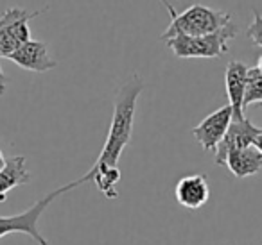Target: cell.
I'll list each match as a JSON object with an SVG mask.
<instances>
[{
	"instance_id": "1",
	"label": "cell",
	"mask_w": 262,
	"mask_h": 245,
	"mask_svg": "<svg viewBox=\"0 0 262 245\" xmlns=\"http://www.w3.org/2000/svg\"><path fill=\"white\" fill-rule=\"evenodd\" d=\"M144 90V83L139 76H133L119 88L113 104V116L110 124L104 147L92 168H117L122 151L131 140L133 120H135L137 101Z\"/></svg>"
},
{
	"instance_id": "2",
	"label": "cell",
	"mask_w": 262,
	"mask_h": 245,
	"mask_svg": "<svg viewBox=\"0 0 262 245\" xmlns=\"http://www.w3.org/2000/svg\"><path fill=\"white\" fill-rule=\"evenodd\" d=\"M171 16V23L162 34V40H171L174 36H201L210 34L226 27L232 22V15L221 9H212L203 4H194L185 11L178 13L169 0H160Z\"/></svg>"
},
{
	"instance_id": "3",
	"label": "cell",
	"mask_w": 262,
	"mask_h": 245,
	"mask_svg": "<svg viewBox=\"0 0 262 245\" xmlns=\"http://www.w3.org/2000/svg\"><path fill=\"white\" fill-rule=\"evenodd\" d=\"M235 34L237 27L230 22L228 26L215 31V33L201 34V36H174L171 40H165V43L182 59H214L228 52V41L233 40Z\"/></svg>"
},
{
	"instance_id": "4",
	"label": "cell",
	"mask_w": 262,
	"mask_h": 245,
	"mask_svg": "<svg viewBox=\"0 0 262 245\" xmlns=\"http://www.w3.org/2000/svg\"><path fill=\"white\" fill-rule=\"evenodd\" d=\"M83 183L84 181H83V177H81V179L72 181V183L65 184V186L58 188V190L45 195L43 199L34 202L27 211L18 213V215H13V216H0V238H4L13 233H22V234H27V236L33 238L38 245H49V241L45 240L43 234H41L40 229H38V220H40V216L43 215V211L49 208V204H51L54 199H58L59 195L67 193V191L74 190V188H77Z\"/></svg>"
},
{
	"instance_id": "5",
	"label": "cell",
	"mask_w": 262,
	"mask_h": 245,
	"mask_svg": "<svg viewBox=\"0 0 262 245\" xmlns=\"http://www.w3.org/2000/svg\"><path fill=\"white\" fill-rule=\"evenodd\" d=\"M41 11H26L22 8H9L0 16V58H9L16 48L31 40L29 20Z\"/></svg>"
},
{
	"instance_id": "6",
	"label": "cell",
	"mask_w": 262,
	"mask_h": 245,
	"mask_svg": "<svg viewBox=\"0 0 262 245\" xmlns=\"http://www.w3.org/2000/svg\"><path fill=\"white\" fill-rule=\"evenodd\" d=\"M233 113L228 104L223 108L215 109L208 116H205L200 124L192 129V136L198 140V143L203 147V151L215 152L217 145L225 138L226 131H228L230 124H232Z\"/></svg>"
},
{
	"instance_id": "7",
	"label": "cell",
	"mask_w": 262,
	"mask_h": 245,
	"mask_svg": "<svg viewBox=\"0 0 262 245\" xmlns=\"http://www.w3.org/2000/svg\"><path fill=\"white\" fill-rule=\"evenodd\" d=\"M260 131L262 129L253 126L246 116H243V118H232V124H230L228 131H226L225 138H223L221 143L217 145V149L214 152L215 165H225L226 156L232 151L251 147Z\"/></svg>"
},
{
	"instance_id": "8",
	"label": "cell",
	"mask_w": 262,
	"mask_h": 245,
	"mask_svg": "<svg viewBox=\"0 0 262 245\" xmlns=\"http://www.w3.org/2000/svg\"><path fill=\"white\" fill-rule=\"evenodd\" d=\"M8 59H11L15 65L22 66L24 70H29V72H36V74H43L56 68V61L49 54L47 45L38 40H29L27 43H24Z\"/></svg>"
},
{
	"instance_id": "9",
	"label": "cell",
	"mask_w": 262,
	"mask_h": 245,
	"mask_svg": "<svg viewBox=\"0 0 262 245\" xmlns=\"http://www.w3.org/2000/svg\"><path fill=\"white\" fill-rule=\"evenodd\" d=\"M174 197L183 208L200 209L203 204H207L208 197H210L207 177L203 174H192V176L182 177L174 188Z\"/></svg>"
},
{
	"instance_id": "10",
	"label": "cell",
	"mask_w": 262,
	"mask_h": 245,
	"mask_svg": "<svg viewBox=\"0 0 262 245\" xmlns=\"http://www.w3.org/2000/svg\"><path fill=\"white\" fill-rule=\"evenodd\" d=\"M246 76L248 66L243 61H230L225 72V83H226V95H228V106L232 108L233 118H243V99H244V88H246Z\"/></svg>"
},
{
	"instance_id": "11",
	"label": "cell",
	"mask_w": 262,
	"mask_h": 245,
	"mask_svg": "<svg viewBox=\"0 0 262 245\" xmlns=\"http://www.w3.org/2000/svg\"><path fill=\"white\" fill-rule=\"evenodd\" d=\"M223 166H226L235 177L244 179V177L255 176L262 170V154L253 145L246 149H237L226 156Z\"/></svg>"
},
{
	"instance_id": "12",
	"label": "cell",
	"mask_w": 262,
	"mask_h": 245,
	"mask_svg": "<svg viewBox=\"0 0 262 245\" xmlns=\"http://www.w3.org/2000/svg\"><path fill=\"white\" fill-rule=\"evenodd\" d=\"M31 176L26 166V156H13L6 159L4 168L0 170V202H4L8 193L16 186L29 183Z\"/></svg>"
},
{
	"instance_id": "13",
	"label": "cell",
	"mask_w": 262,
	"mask_h": 245,
	"mask_svg": "<svg viewBox=\"0 0 262 245\" xmlns=\"http://www.w3.org/2000/svg\"><path fill=\"white\" fill-rule=\"evenodd\" d=\"M83 181L88 183V181H94L97 190L101 193L106 195V199H117V183L120 181V170L119 166L117 168H99L94 170L90 168L86 174L83 176Z\"/></svg>"
},
{
	"instance_id": "14",
	"label": "cell",
	"mask_w": 262,
	"mask_h": 245,
	"mask_svg": "<svg viewBox=\"0 0 262 245\" xmlns=\"http://www.w3.org/2000/svg\"><path fill=\"white\" fill-rule=\"evenodd\" d=\"M253 104H262V74L258 72L257 66L248 68L243 109L250 108V106H253Z\"/></svg>"
},
{
	"instance_id": "15",
	"label": "cell",
	"mask_w": 262,
	"mask_h": 245,
	"mask_svg": "<svg viewBox=\"0 0 262 245\" xmlns=\"http://www.w3.org/2000/svg\"><path fill=\"white\" fill-rule=\"evenodd\" d=\"M246 36H248V40H251L255 45L262 47V15L257 9H253V22L248 27Z\"/></svg>"
},
{
	"instance_id": "16",
	"label": "cell",
	"mask_w": 262,
	"mask_h": 245,
	"mask_svg": "<svg viewBox=\"0 0 262 245\" xmlns=\"http://www.w3.org/2000/svg\"><path fill=\"white\" fill-rule=\"evenodd\" d=\"M6 84H8V77L4 76V70L0 66V97L6 93Z\"/></svg>"
},
{
	"instance_id": "17",
	"label": "cell",
	"mask_w": 262,
	"mask_h": 245,
	"mask_svg": "<svg viewBox=\"0 0 262 245\" xmlns=\"http://www.w3.org/2000/svg\"><path fill=\"white\" fill-rule=\"evenodd\" d=\"M253 147L257 149V151L262 154V131H260V133H258V136L255 138V141H253Z\"/></svg>"
},
{
	"instance_id": "18",
	"label": "cell",
	"mask_w": 262,
	"mask_h": 245,
	"mask_svg": "<svg viewBox=\"0 0 262 245\" xmlns=\"http://www.w3.org/2000/svg\"><path fill=\"white\" fill-rule=\"evenodd\" d=\"M4 165H6V158H4V154H2V151H0V170L4 168Z\"/></svg>"
},
{
	"instance_id": "19",
	"label": "cell",
	"mask_w": 262,
	"mask_h": 245,
	"mask_svg": "<svg viewBox=\"0 0 262 245\" xmlns=\"http://www.w3.org/2000/svg\"><path fill=\"white\" fill-rule=\"evenodd\" d=\"M257 68H258V72L262 74V56L258 58V63H257Z\"/></svg>"
}]
</instances>
